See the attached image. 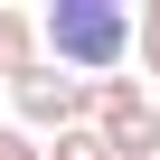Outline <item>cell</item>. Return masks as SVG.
<instances>
[{
    "mask_svg": "<svg viewBox=\"0 0 160 160\" xmlns=\"http://www.w3.org/2000/svg\"><path fill=\"white\" fill-rule=\"evenodd\" d=\"M10 122H19V132H38V141H57V132H85V122H94V85L38 57L28 75H10Z\"/></svg>",
    "mask_w": 160,
    "mask_h": 160,
    "instance_id": "obj_2",
    "label": "cell"
},
{
    "mask_svg": "<svg viewBox=\"0 0 160 160\" xmlns=\"http://www.w3.org/2000/svg\"><path fill=\"white\" fill-rule=\"evenodd\" d=\"M141 75H160V0H151V10H141V57H132Z\"/></svg>",
    "mask_w": 160,
    "mask_h": 160,
    "instance_id": "obj_7",
    "label": "cell"
},
{
    "mask_svg": "<svg viewBox=\"0 0 160 160\" xmlns=\"http://www.w3.org/2000/svg\"><path fill=\"white\" fill-rule=\"evenodd\" d=\"M0 104H10V85H0Z\"/></svg>",
    "mask_w": 160,
    "mask_h": 160,
    "instance_id": "obj_8",
    "label": "cell"
},
{
    "mask_svg": "<svg viewBox=\"0 0 160 160\" xmlns=\"http://www.w3.org/2000/svg\"><path fill=\"white\" fill-rule=\"evenodd\" d=\"M0 160H47V141H38V132H19V122H0Z\"/></svg>",
    "mask_w": 160,
    "mask_h": 160,
    "instance_id": "obj_6",
    "label": "cell"
},
{
    "mask_svg": "<svg viewBox=\"0 0 160 160\" xmlns=\"http://www.w3.org/2000/svg\"><path fill=\"white\" fill-rule=\"evenodd\" d=\"M47 160H113V151H104V132L85 122V132H57V141H47Z\"/></svg>",
    "mask_w": 160,
    "mask_h": 160,
    "instance_id": "obj_5",
    "label": "cell"
},
{
    "mask_svg": "<svg viewBox=\"0 0 160 160\" xmlns=\"http://www.w3.org/2000/svg\"><path fill=\"white\" fill-rule=\"evenodd\" d=\"M94 132H104L113 160H160V94L141 85V75L94 85Z\"/></svg>",
    "mask_w": 160,
    "mask_h": 160,
    "instance_id": "obj_3",
    "label": "cell"
},
{
    "mask_svg": "<svg viewBox=\"0 0 160 160\" xmlns=\"http://www.w3.org/2000/svg\"><path fill=\"white\" fill-rule=\"evenodd\" d=\"M47 47H38V19L28 10H0V85H10V75H28Z\"/></svg>",
    "mask_w": 160,
    "mask_h": 160,
    "instance_id": "obj_4",
    "label": "cell"
},
{
    "mask_svg": "<svg viewBox=\"0 0 160 160\" xmlns=\"http://www.w3.org/2000/svg\"><path fill=\"white\" fill-rule=\"evenodd\" d=\"M38 47H47V66L85 75V85H113L141 57V19L122 0H47L38 10Z\"/></svg>",
    "mask_w": 160,
    "mask_h": 160,
    "instance_id": "obj_1",
    "label": "cell"
}]
</instances>
